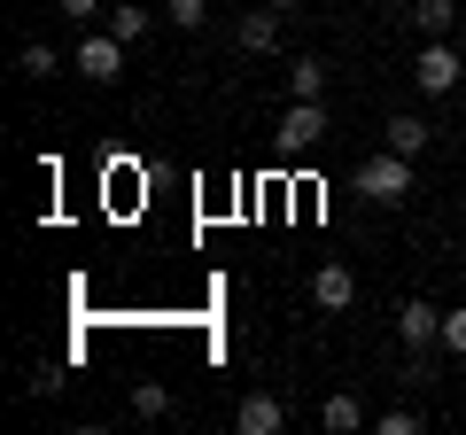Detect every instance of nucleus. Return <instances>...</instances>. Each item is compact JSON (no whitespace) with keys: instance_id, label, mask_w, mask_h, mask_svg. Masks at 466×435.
Listing matches in <instances>:
<instances>
[{"instance_id":"f257e3e1","label":"nucleus","mask_w":466,"mask_h":435,"mask_svg":"<svg viewBox=\"0 0 466 435\" xmlns=\"http://www.w3.org/2000/svg\"><path fill=\"white\" fill-rule=\"evenodd\" d=\"M412 78H420V94H459L466 86V63H459V47L451 39H420V55H412Z\"/></svg>"},{"instance_id":"f03ea898","label":"nucleus","mask_w":466,"mask_h":435,"mask_svg":"<svg viewBox=\"0 0 466 435\" xmlns=\"http://www.w3.org/2000/svg\"><path fill=\"white\" fill-rule=\"evenodd\" d=\"M358 195L366 202H404L412 195V156H397V148L366 156V164H358Z\"/></svg>"},{"instance_id":"7ed1b4c3","label":"nucleus","mask_w":466,"mask_h":435,"mask_svg":"<svg viewBox=\"0 0 466 435\" xmlns=\"http://www.w3.org/2000/svg\"><path fill=\"white\" fill-rule=\"evenodd\" d=\"M78 70L94 86H116V78H125V39H116V32H86L78 39Z\"/></svg>"},{"instance_id":"20e7f679","label":"nucleus","mask_w":466,"mask_h":435,"mask_svg":"<svg viewBox=\"0 0 466 435\" xmlns=\"http://www.w3.org/2000/svg\"><path fill=\"white\" fill-rule=\"evenodd\" d=\"M334 125H327V101H288V117H280V148L296 156V148H319Z\"/></svg>"},{"instance_id":"39448f33","label":"nucleus","mask_w":466,"mask_h":435,"mask_svg":"<svg viewBox=\"0 0 466 435\" xmlns=\"http://www.w3.org/2000/svg\"><path fill=\"white\" fill-rule=\"evenodd\" d=\"M397 335H404V350H435V342H443V303L412 296V303L397 311Z\"/></svg>"},{"instance_id":"423d86ee","label":"nucleus","mask_w":466,"mask_h":435,"mask_svg":"<svg viewBox=\"0 0 466 435\" xmlns=\"http://www.w3.org/2000/svg\"><path fill=\"white\" fill-rule=\"evenodd\" d=\"M288 428V404L272 397V389H257V397L233 404V435H280Z\"/></svg>"},{"instance_id":"0eeeda50","label":"nucleus","mask_w":466,"mask_h":435,"mask_svg":"<svg viewBox=\"0 0 466 435\" xmlns=\"http://www.w3.org/2000/svg\"><path fill=\"white\" fill-rule=\"evenodd\" d=\"M311 303L319 311H350V303H358V272L350 265H319L311 272Z\"/></svg>"},{"instance_id":"6e6552de","label":"nucleus","mask_w":466,"mask_h":435,"mask_svg":"<svg viewBox=\"0 0 466 435\" xmlns=\"http://www.w3.org/2000/svg\"><path fill=\"white\" fill-rule=\"evenodd\" d=\"M428 140H435V125L412 117V109H397V117L381 125V148H397V156H428Z\"/></svg>"},{"instance_id":"1a4fd4ad","label":"nucleus","mask_w":466,"mask_h":435,"mask_svg":"<svg viewBox=\"0 0 466 435\" xmlns=\"http://www.w3.org/2000/svg\"><path fill=\"white\" fill-rule=\"evenodd\" d=\"M233 39H241V55H272L280 47V8H249V16L233 24Z\"/></svg>"},{"instance_id":"9d476101","label":"nucleus","mask_w":466,"mask_h":435,"mask_svg":"<svg viewBox=\"0 0 466 435\" xmlns=\"http://www.w3.org/2000/svg\"><path fill=\"white\" fill-rule=\"evenodd\" d=\"M288 101H327V63L319 55H296L288 63Z\"/></svg>"},{"instance_id":"9b49d317","label":"nucleus","mask_w":466,"mask_h":435,"mask_svg":"<svg viewBox=\"0 0 466 435\" xmlns=\"http://www.w3.org/2000/svg\"><path fill=\"white\" fill-rule=\"evenodd\" d=\"M319 428H327V435H350V428H366V404L350 397V389H334V397L319 404Z\"/></svg>"},{"instance_id":"f8f14e48","label":"nucleus","mask_w":466,"mask_h":435,"mask_svg":"<svg viewBox=\"0 0 466 435\" xmlns=\"http://www.w3.org/2000/svg\"><path fill=\"white\" fill-rule=\"evenodd\" d=\"M412 24H420V39H451V24H459V0H412Z\"/></svg>"},{"instance_id":"ddd939ff","label":"nucleus","mask_w":466,"mask_h":435,"mask_svg":"<svg viewBox=\"0 0 466 435\" xmlns=\"http://www.w3.org/2000/svg\"><path fill=\"white\" fill-rule=\"evenodd\" d=\"M16 70H24V78H39V86H47V78H55V70H63V55H55V47H47V39H32V47H24V55H16Z\"/></svg>"},{"instance_id":"4468645a","label":"nucleus","mask_w":466,"mask_h":435,"mask_svg":"<svg viewBox=\"0 0 466 435\" xmlns=\"http://www.w3.org/2000/svg\"><path fill=\"white\" fill-rule=\"evenodd\" d=\"M148 24H156L148 8H109V32L125 39V47H140V39H148Z\"/></svg>"},{"instance_id":"2eb2a0df","label":"nucleus","mask_w":466,"mask_h":435,"mask_svg":"<svg viewBox=\"0 0 466 435\" xmlns=\"http://www.w3.org/2000/svg\"><path fill=\"white\" fill-rule=\"evenodd\" d=\"M133 412H140V420H164V412H171V389H164V381H133Z\"/></svg>"},{"instance_id":"dca6fc26","label":"nucleus","mask_w":466,"mask_h":435,"mask_svg":"<svg viewBox=\"0 0 466 435\" xmlns=\"http://www.w3.org/2000/svg\"><path fill=\"white\" fill-rule=\"evenodd\" d=\"M373 428H381V435H420V404H389Z\"/></svg>"},{"instance_id":"f3484780","label":"nucleus","mask_w":466,"mask_h":435,"mask_svg":"<svg viewBox=\"0 0 466 435\" xmlns=\"http://www.w3.org/2000/svg\"><path fill=\"white\" fill-rule=\"evenodd\" d=\"M171 24H179V32H202V24H210V0H171Z\"/></svg>"},{"instance_id":"a211bd4d","label":"nucleus","mask_w":466,"mask_h":435,"mask_svg":"<svg viewBox=\"0 0 466 435\" xmlns=\"http://www.w3.org/2000/svg\"><path fill=\"white\" fill-rule=\"evenodd\" d=\"M443 350L466 358V303H459V311H443Z\"/></svg>"},{"instance_id":"6ab92c4d","label":"nucleus","mask_w":466,"mask_h":435,"mask_svg":"<svg viewBox=\"0 0 466 435\" xmlns=\"http://www.w3.org/2000/svg\"><path fill=\"white\" fill-rule=\"evenodd\" d=\"M55 8H63L70 24H94V16H101V0H55Z\"/></svg>"},{"instance_id":"aec40b11","label":"nucleus","mask_w":466,"mask_h":435,"mask_svg":"<svg viewBox=\"0 0 466 435\" xmlns=\"http://www.w3.org/2000/svg\"><path fill=\"white\" fill-rule=\"evenodd\" d=\"M265 8H280V16H288V8H296V0H265Z\"/></svg>"}]
</instances>
